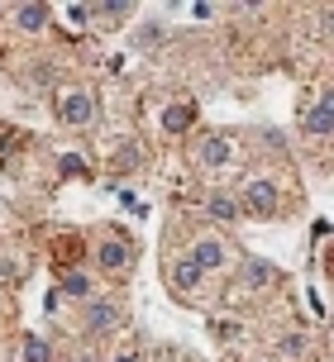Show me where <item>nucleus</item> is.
Returning <instances> with one entry per match:
<instances>
[{"mask_svg":"<svg viewBox=\"0 0 334 362\" xmlns=\"http://www.w3.org/2000/svg\"><path fill=\"white\" fill-rule=\"evenodd\" d=\"M239 210H248L253 219H272V215H277V186H272V181H263V177H253L248 186H243Z\"/></svg>","mask_w":334,"mask_h":362,"instance_id":"f257e3e1","label":"nucleus"},{"mask_svg":"<svg viewBox=\"0 0 334 362\" xmlns=\"http://www.w3.org/2000/svg\"><path fill=\"white\" fill-rule=\"evenodd\" d=\"M57 115L67 119V124H91L96 119V100H91V90H81V86H67L62 95H57Z\"/></svg>","mask_w":334,"mask_h":362,"instance_id":"f03ea898","label":"nucleus"},{"mask_svg":"<svg viewBox=\"0 0 334 362\" xmlns=\"http://www.w3.org/2000/svg\"><path fill=\"white\" fill-rule=\"evenodd\" d=\"M129 262H134V248H129V238H125V234H110V238L96 243V267H100V272H125Z\"/></svg>","mask_w":334,"mask_h":362,"instance_id":"7ed1b4c3","label":"nucleus"},{"mask_svg":"<svg viewBox=\"0 0 334 362\" xmlns=\"http://www.w3.org/2000/svg\"><path fill=\"white\" fill-rule=\"evenodd\" d=\"M191 262H196V272H224V243L215 234H205V238H196L191 243Z\"/></svg>","mask_w":334,"mask_h":362,"instance_id":"20e7f679","label":"nucleus"},{"mask_svg":"<svg viewBox=\"0 0 334 362\" xmlns=\"http://www.w3.org/2000/svg\"><path fill=\"white\" fill-rule=\"evenodd\" d=\"M115 329H120V305L115 300H91L86 305V334L100 339V334H115Z\"/></svg>","mask_w":334,"mask_h":362,"instance_id":"39448f33","label":"nucleus"},{"mask_svg":"<svg viewBox=\"0 0 334 362\" xmlns=\"http://www.w3.org/2000/svg\"><path fill=\"white\" fill-rule=\"evenodd\" d=\"M191 124H196V105H191V100H172V105L163 110L167 134H182V129H191Z\"/></svg>","mask_w":334,"mask_h":362,"instance_id":"423d86ee","label":"nucleus"},{"mask_svg":"<svg viewBox=\"0 0 334 362\" xmlns=\"http://www.w3.org/2000/svg\"><path fill=\"white\" fill-rule=\"evenodd\" d=\"M201 163L205 167H224V163H234V144L224 139V134H210L201 144Z\"/></svg>","mask_w":334,"mask_h":362,"instance_id":"0eeeda50","label":"nucleus"},{"mask_svg":"<svg viewBox=\"0 0 334 362\" xmlns=\"http://www.w3.org/2000/svg\"><path fill=\"white\" fill-rule=\"evenodd\" d=\"M306 134H316V139H325V134H330L334 129V105H330V95H320L316 100V110H311V115H306Z\"/></svg>","mask_w":334,"mask_h":362,"instance_id":"6e6552de","label":"nucleus"},{"mask_svg":"<svg viewBox=\"0 0 334 362\" xmlns=\"http://www.w3.org/2000/svg\"><path fill=\"white\" fill-rule=\"evenodd\" d=\"M19 362H53V344H48L43 334H24V344H19Z\"/></svg>","mask_w":334,"mask_h":362,"instance_id":"1a4fd4ad","label":"nucleus"},{"mask_svg":"<svg viewBox=\"0 0 334 362\" xmlns=\"http://www.w3.org/2000/svg\"><path fill=\"white\" fill-rule=\"evenodd\" d=\"M48 15H53L48 5H19V10H15V24L24 29V34H38V29L48 24Z\"/></svg>","mask_w":334,"mask_h":362,"instance_id":"9d476101","label":"nucleus"},{"mask_svg":"<svg viewBox=\"0 0 334 362\" xmlns=\"http://www.w3.org/2000/svg\"><path fill=\"white\" fill-rule=\"evenodd\" d=\"M205 210H210V219H220V224H234V219L243 215L234 196H210V200H205Z\"/></svg>","mask_w":334,"mask_h":362,"instance_id":"9b49d317","label":"nucleus"},{"mask_svg":"<svg viewBox=\"0 0 334 362\" xmlns=\"http://www.w3.org/2000/svg\"><path fill=\"white\" fill-rule=\"evenodd\" d=\"M57 296H72V300H91V276H86V272H67V276H62V286H57Z\"/></svg>","mask_w":334,"mask_h":362,"instance_id":"f8f14e48","label":"nucleus"},{"mask_svg":"<svg viewBox=\"0 0 334 362\" xmlns=\"http://www.w3.org/2000/svg\"><path fill=\"white\" fill-rule=\"evenodd\" d=\"M196 281H201V272H196V262H191V257H182V262L172 267V286H177V291H182V286L191 291Z\"/></svg>","mask_w":334,"mask_h":362,"instance_id":"ddd939ff","label":"nucleus"},{"mask_svg":"<svg viewBox=\"0 0 334 362\" xmlns=\"http://www.w3.org/2000/svg\"><path fill=\"white\" fill-rule=\"evenodd\" d=\"M267 281H272V267H267V262H248V272H243V286H248V291H263Z\"/></svg>","mask_w":334,"mask_h":362,"instance_id":"4468645a","label":"nucleus"},{"mask_svg":"<svg viewBox=\"0 0 334 362\" xmlns=\"http://www.w3.org/2000/svg\"><path fill=\"white\" fill-rule=\"evenodd\" d=\"M115 167H120V172H134V167H139V148L125 144L120 153H115Z\"/></svg>","mask_w":334,"mask_h":362,"instance_id":"2eb2a0df","label":"nucleus"},{"mask_svg":"<svg viewBox=\"0 0 334 362\" xmlns=\"http://www.w3.org/2000/svg\"><path fill=\"white\" fill-rule=\"evenodd\" d=\"M67 24H72V29H86V24H91V10H86V5H67Z\"/></svg>","mask_w":334,"mask_h":362,"instance_id":"dca6fc26","label":"nucleus"},{"mask_svg":"<svg viewBox=\"0 0 334 362\" xmlns=\"http://www.w3.org/2000/svg\"><path fill=\"white\" fill-rule=\"evenodd\" d=\"M215 334H220V339H239V325H229V320H215Z\"/></svg>","mask_w":334,"mask_h":362,"instance_id":"f3484780","label":"nucleus"},{"mask_svg":"<svg viewBox=\"0 0 334 362\" xmlns=\"http://www.w3.org/2000/svg\"><path fill=\"white\" fill-rule=\"evenodd\" d=\"M110 362H144V358H139V353H115Z\"/></svg>","mask_w":334,"mask_h":362,"instance_id":"a211bd4d","label":"nucleus"},{"mask_svg":"<svg viewBox=\"0 0 334 362\" xmlns=\"http://www.w3.org/2000/svg\"><path fill=\"white\" fill-rule=\"evenodd\" d=\"M72 362H100V358H96V353H76Z\"/></svg>","mask_w":334,"mask_h":362,"instance_id":"6ab92c4d","label":"nucleus"}]
</instances>
